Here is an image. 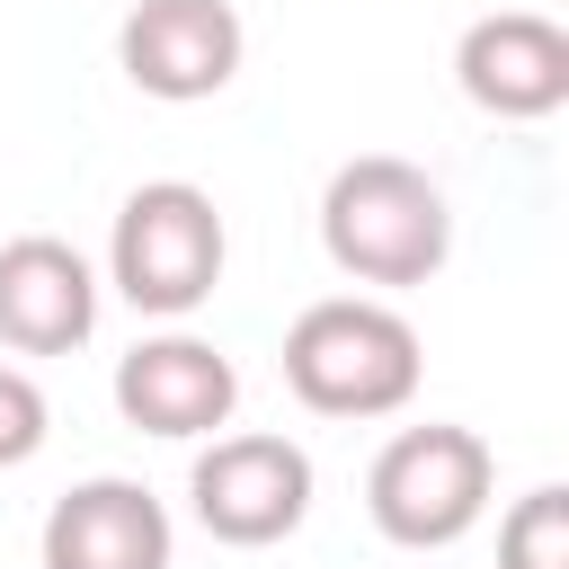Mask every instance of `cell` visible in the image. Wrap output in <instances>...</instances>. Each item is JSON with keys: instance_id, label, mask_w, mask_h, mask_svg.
<instances>
[{"instance_id": "cell-3", "label": "cell", "mask_w": 569, "mask_h": 569, "mask_svg": "<svg viewBox=\"0 0 569 569\" xmlns=\"http://www.w3.org/2000/svg\"><path fill=\"white\" fill-rule=\"evenodd\" d=\"M222 213L204 187L187 178H142L124 204H116V231H107V284L151 311V320H187L196 302H213L222 284Z\"/></svg>"}, {"instance_id": "cell-7", "label": "cell", "mask_w": 569, "mask_h": 569, "mask_svg": "<svg viewBox=\"0 0 569 569\" xmlns=\"http://www.w3.org/2000/svg\"><path fill=\"white\" fill-rule=\"evenodd\" d=\"M453 80L480 116L498 124H533V116H560L569 107V27L542 18V9H498V18H471L462 44H453Z\"/></svg>"}, {"instance_id": "cell-9", "label": "cell", "mask_w": 569, "mask_h": 569, "mask_svg": "<svg viewBox=\"0 0 569 569\" xmlns=\"http://www.w3.org/2000/svg\"><path fill=\"white\" fill-rule=\"evenodd\" d=\"M89 329H98V267L71 240H53V231L9 240L0 249V347L71 356Z\"/></svg>"}, {"instance_id": "cell-8", "label": "cell", "mask_w": 569, "mask_h": 569, "mask_svg": "<svg viewBox=\"0 0 569 569\" xmlns=\"http://www.w3.org/2000/svg\"><path fill=\"white\" fill-rule=\"evenodd\" d=\"M116 409H124V427L169 436V445L213 436V427H231V409H240V365H231L222 347L187 338V329L142 338L133 356H116Z\"/></svg>"}, {"instance_id": "cell-12", "label": "cell", "mask_w": 569, "mask_h": 569, "mask_svg": "<svg viewBox=\"0 0 569 569\" xmlns=\"http://www.w3.org/2000/svg\"><path fill=\"white\" fill-rule=\"evenodd\" d=\"M44 436H53V409H44V391H36L18 365H0V471H9V462H27Z\"/></svg>"}, {"instance_id": "cell-1", "label": "cell", "mask_w": 569, "mask_h": 569, "mask_svg": "<svg viewBox=\"0 0 569 569\" xmlns=\"http://www.w3.org/2000/svg\"><path fill=\"white\" fill-rule=\"evenodd\" d=\"M320 249L356 284H427L453 258V204L418 160L365 151L320 196Z\"/></svg>"}, {"instance_id": "cell-2", "label": "cell", "mask_w": 569, "mask_h": 569, "mask_svg": "<svg viewBox=\"0 0 569 569\" xmlns=\"http://www.w3.org/2000/svg\"><path fill=\"white\" fill-rule=\"evenodd\" d=\"M418 373H427L418 329L391 302L329 293L284 329V382L320 418H391V409L418 400Z\"/></svg>"}, {"instance_id": "cell-4", "label": "cell", "mask_w": 569, "mask_h": 569, "mask_svg": "<svg viewBox=\"0 0 569 569\" xmlns=\"http://www.w3.org/2000/svg\"><path fill=\"white\" fill-rule=\"evenodd\" d=\"M489 489H498L489 445H480L471 427L427 418V427H400V436L373 453V471H365V516H373V533L400 542V551H445V542H462V533L489 516Z\"/></svg>"}, {"instance_id": "cell-10", "label": "cell", "mask_w": 569, "mask_h": 569, "mask_svg": "<svg viewBox=\"0 0 569 569\" xmlns=\"http://www.w3.org/2000/svg\"><path fill=\"white\" fill-rule=\"evenodd\" d=\"M169 551H178L169 507L116 471L62 489L44 516V569H169Z\"/></svg>"}, {"instance_id": "cell-11", "label": "cell", "mask_w": 569, "mask_h": 569, "mask_svg": "<svg viewBox=\"0 0 569 569\" xmlns=\"http://www.w3.org/2000/svg\"><path fill=\"white\" fill-rule=\"evenodd\" d=\"M498 569H569V489L542 480L498 525Z\"/></svg>"}, {"instance_id": "cell-6", "label": "cell", "mask_w": 569, "mask_h": 569, "mask_svg": "<svg viewBox=\"0 0 569 569\" xmlns=\"http://www.w3.org/2000/svg\"><path fill=\"white\" fill-rule=\"evenodd\" d=\"M240 53H249V27H240L231 0H133L124 27H116L124 80L160 107L222 98L240 80Z\"/></svg>"}, {"instance_id": "cell-5", "label": "cell", "mask_w": 569, "mask_h": 569, "mask_svg": "<svg viewBox=\"0 0 569 569\" xmlns=\"http://www.w3.org/2000/svg\"><path fill=\"white\" fill-rule=\"evenodd\" d=\"M196 525L231 551H267L311 516V453L293 436H213L187 471Z\"/></svg>"}]
</instances>
